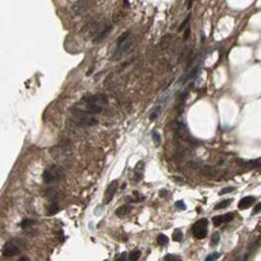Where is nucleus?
<instances>
[{
    "label": "nucleus",
    "instance_id": "nucleus-1",
    "mask_svg": "<svg viewBox=\"0 0 261 261\" xmlns=\"http://www.w3.org/2000/svg\"><path fill=\"white\" fill-rule=\"evenodd\" d=\"M82 102L84 104V112L95 114L100 113L102 108L107 105V98L102 94H96V95H87L82 99Z\"/></svg>",
    "mask_w": 261,
    "mask_h": 261
},
{
    "label": "nucleus",
    "instance_id": "nucleus-2",
    "mask_svg": "<svg viewBox=\"0 0 261 261\" xmlns=\"http://www.w3.org/2000/svg\"><path fill=\"white\" fill-rule=\"evenodd\" d=\"M134 45V40L131 37V34L129 31L124 33L122 36H119L118 41H117V47L114 49V53L112 55V59L113 60H118L120 59L123 55H125L132 47Z\"/></svg>",
    "mask_w": 261,
    "mask_h": 261
},
{
    "label": "nucleus",
    "instance_id": "nucleus-3",
    "mask_svg": "<svg viewBox=\"0 0 261 261\" xmlns=\"http://www.w3.org/2000/svg\"><path fill=\"white\" fill-rule=\"evenodd\" d=\"M75 113H76V117L73 118V122L81 126H92V125L98 124V119L90 113H87L82 110L81 111L75 110Z\"/></svg>",
    "mask_w": 261,
    "mask_h": 261
},
{
    "label": "nucleus",
    "instance_id": "nucleus-4",
    "mask_svg": "<svg viewBox=\"0 0 261 261\" xmlns=\"http://www.w3.org/2000/svg\"><path fill=\"white\" fill-rule=\"evenodd\" d=\"M64 177V172L58 166H52L51 168L46 170L42 175V179L46 184H51L54 182H59Z\"/></svg>",
    "mask_w": 261,
    "mask_h": 261
},
{
    "label": "nucleus",
    "instance_id": "nucleus-5",
    "mask_svg": "<svg viewBox=\"0 0 261 261\" xmlns=\"http://www.w3.org/2000/svg\"><path fill=\"white\" fill-rule=\"evenodd\" d=\"M191 232L194 235L195 238L197 239H203L206 238L207 233H208V220L206 218H202L200 220H197L193 227H191Z\"/></svg>",
    "mask_w": 261,
    "mask_h": 261
},
{
    "label": "nucleus",
    "instance_id": "nucleus-6",
    "mask_svg": "<svg viewBox=\"0 0 261 261\" xmlns=\"http://www.w3.org/2000/svg\"><path fill=\"white\" fill-rule=\"evenodd\" d=\"M19 251H21V250H19L17 243L13 242V241H9V242H6L5 245H4L3 255L6 256V257H12V256H15V255H18Z\"/></svg>",
    "mask_w": 261,
    "mask_h": 261
},
{
    "label": "nucleus",
    "instance_id": "nucleus-7",
    "mask_svg": "<svg viewBox=\"0 0 261 261\" xmlns=\"http://www.w3.org/2000/svg\"><path fill=\"white\" fill-rule=\"evenodd\" d=\"M117 190H118V181H113V182L110 183L108 187L106 188L105 196H104V203H110V202L112 201V199L114 197Z\"/></svg>",
    "mask_w": 261,
    "mask_h": 261
},
{
    "label": "nucleus",
    "instance_id": "nucleus-8",
    "mask_svg": "<svg viewBox=\"0 0 261 261\" xmlns=\"http://www.w3.org/2000/svg\"><path fill=\"white\" fill-rule=\"evenodd\" d=\"M235 218V213L233 212H229L226 214H223V215H217V217H213L212 221L214 224V226H220L225 223H229L231 221L232 219Z\"/></svg>",
    "mask_w": 261,
    "mask_h": 261
},
{
    "label": "nucleus",
    "instance_id": "nucleus-9",
    "mask_svg": "<svg viewBox=\"0 0 261 261\" xmlns=\"http://www.w3.org/2000/svg\"><path fill=\"white\" fill-rule=\"evenodd\" d=\"M254 202H255V197L254 196H245V197L241 199V201L238 202V208L239 209H247Z\"/></svg>",
    "mask_w": 261,
    "mask_h": 261
},
{
    "label": "nucleus",
    "instance_id": "nucleus-10",
    "mask_svg": "<svg viewBox=\"0 0 261 261\" xmlns=\"http://www.w3.org/2000/svg\"><path fill=\"white\" fill-rule=\"evenodd\" d=\"M130 211H131V205H130V203H126V205L120 206V207L116 211V215L119 217V218H122V217H125L126 214H129Z\"/></svg>",
    "mask_w": 261,
    "mask_h": 261
},
{
    "label": "nucleus",
    "instance_id": "nucleus-11",
    "mask_svg": "<svg viewBox=\"0 0 261 261\" xmlns=\"http://www.w3.org/2000/svg\"><path fill=\"white\" fill-rule=\"evenodd\" d=\"M111 29H112V27L108 25L106 29H104V30H102V31H101V33H100V34H99V35L93 40V42H94V43H99V42H101V41H102L107 35H108V33L111 31Z\"/></svg>",
    "mask_w": 261,
    "mask_h": 261
},
{
    "label": "nucleus",
    "instance_id": "nucleus-12",
    "mask_svg": "<svg viewBox=\"0 0 261 261\" xmlns=\"http://www.w3.org/2000/svg\"><path fill=\"white\" fill-rule=\"evenodd\" d=\"M238 162L241 165H244V166H249V167H260L261 166V158L260 159H256V160H250V161H243V160H238Z\"/></svg>",
    "mask_w": 261,
    "mask_h": 261
},
{
    "label": "nucleus",
    "instance_id": "nucleus-13",
    "mask_svg": "<svg viewBox=\"0 0 261 261\" xmlns=\"http://www.w3.org/2000/svg\"><path fill=\"white\" fill-rule=\"evenodd\" d=\"M58 211H59V206H58L57 202H52V203L47 207V214H48V215H53V214L58 213Z\"/></svg>",
    "mask_w": 261,
    "mask_h": 261
},
{
    "label": "nucleus",
    "instance_id": "nucleus-14",
    "mask_svg": "<svg viewBox=\"0 0 261 261\" xmlns=\"http://www.w3.org/2000/svg\"><path fill=\"white\" fill-rule=\"evenodd\" d=\"M172 239L175 241V242H181V241L183 239V232H182V230L176 229L175 231H173V233H172Z\"/></svg>",
    "mask_w": 261,
    "mask_h": 261
},
{
    "label": "nucleus",
    "instance_id": "nucleus-15",
    "mask_svg": "<svg viewBox=\"0 0 261 261\" xmlns=\"http://www.w3.org/2000/svg\"><path fill=\"white\" fill-rule=\"evenodd\" d=\"M156 242L159 245H166L168 243V237L164 233H159L158 237H156Z\"/></svg>",
    "mask_w": 261,
    "mask_h": 261
},
{
    "label": "nucleus",
    "instance_id": "nucleus-16",
    "mask_svg": "<svg viewBox=\"0 0 261 261\" xmlns=\"http://www.w3.org/2000/svg\"><path fill=\"white\" fill-rule=\"evenodd\" d=\"M232 202V200L231 199H229V200H224V201H221V202H219V203H217L215 205V207H214V209H223V208H226L230 203Z\"/></svg>",
    "mask_w": 261,
    "mask_h": 261
},
{
    "label": "nucleus",
    "instance_id": "nucleus-17",
    "mask_svg": "<svg viewBox=\"0 0 261 261\" xmlns=\"http://www.w3.org/2000/svg\"><path fill=\"white\" fill-rule=\"evenodd\" d=\"M35 224H36V221L33 220V219H24V220H22L21 226H22L23 229H28V227H30V226H33V225H35Z\"/></svg>",
    "mask_w": 261,
    "mask_h": 261
},
{
    "label": "nucleus",
    "instance_id": "nucleus-18",
    "mask_svg": "<svg viewBox=\"0 0 261 261\" xmlns=\"http://www.w3.org/2000/svg\"><path fill=\"white\" fill-rule=\"evenodd\" d=\"M152 137H153V141H154V143H155V146H160L161 144V136H160V134L158 132V131H153L152 132Z\"/></svg>",
    "mask_w": 261,
    "mask_h": 261
},
{
    "label": "nucleus",
    "instance_id": "nucleus-19",
    "mask_svg": "<svg viewBox=\"0 0 261 261\" xmlns=\"http://www.w3.org/2000/svg\"><path fill=\"white\" fill-rule=\"evenodd\" d=\"M140 256H141V250L140 249H134L131 253H130V260H132V261H136V260H138L140 259Z\"/></svg>",
    "mask_w": 261,
    "mask_h": 261
},
{
    "label": "nucleus",
    "instance_id": "nucleus-20",
    "mask_svg": "<svg viewBox=\"0 0 261 261\" xmlns=\"http://www.w3.org/2000/svg\"><path fill=\"white\" fill-rule=\"evenodd\" d=\"M164 260H170V261H181L182 260V257L179 256V255H173V254H167L165 257H164Z\"/></svg>",
    "mask_w": 261,
    "mask_h": 261
},
{
    "label": "nucleus",
    "instance_id": "nucleus-21",
    "mask_svg": "<svg viewBox=\"0 0 261 261\" xmlns=\"http://www.w3.org/2000/svg\"><path fill=\"white\" fill-rule=\"evenodd\" d=\"M159 110H161V107H155V108H153V111H152V113H150V116H149V119H150V120H154V119L159 116V113H160Z\"/></svg>",
    "mask_w": 261,
    "mask_h": 261
},
{
    "label": "nucleus",
    "instance_id": "nucleus-22",
    "mask_svg": "<svg viewBox=\"0 0 261 261\" xmlns=\"http://www.w3.org/2000/svg\"><path fill=\"white\" fill-rule=\"evenodd\" d=\"M219 241H220V236H219V233H213L212 239H211V244H212V245H217V244L219 243Z\"/></svg>",
    "mask_w": 261,
    "mask_h": 261
},
{
    "label": "nucleus",
    "instance_id": "nucleus-23",
    "mask_svg": "<svg viewBox=\"0 0 261 261\" xmlns=\"http://www.w3.org/2000/svg\"><path fill=\"white\" fill-rule=\"evenodd\" d=\"M220 257V253H213V254H209L207 257H206V261H213V260H218Z\"/></svg>",
    "mask_w": 261,
    "mask_h": 261
},
{
    "label": "nucleus",
    "instance_id": "nucleus-24",
    "mask_svg": "<svg viewBox=\"0 0 261 261\" xmlns=\"http://www.w3.org/2000/svg\"><path fill=\"white\" fill-rule=\"evenodd\" d=\"M235 191V187H227V188H224L219 191V195H225V194H229V193H232Z\"/></svg>",
    "mask_w": 261,
    "mask_h": 261
},
{
    "label": "nucleus",
    "instance_id": "nucleus-25",
    "mask_svg": "<svg viewBox=\"0 0 261 261\" xmlns=\"http://www.w3.org/2000/svg\"><path fill=\"white\" fill-rule=\"evenodd\" d=\"M175 206H176V208L177 209H181V211H185L187 209V206H185V203H184V201H177L176 203H175Z\"/></svg>",
    "mask_w": 261,
    "mask_h": 261
},
{
    "label": "nucleus",
    "instance_id": "nucleus-26",
    "mask_svg": "<svg viewBox=\"0 0 261 261\" xmlns=\"http://www.w3.org/2000/svg\"><path fill=\"white\" fill-rule=\"evenodd\" d=\"M259 212H261V202H259V203L255 206V208H254L253 212H251V215H255V214H257Z\"/></svg>",
    "mask_w": 261,
    "mask_h": 261
},
{
    "label": "nucleus",
    "instance_id": "nucleus-27",
    "mask_svg": "<svg viewBox=\"0 0 261 261\" xmlns=\"http://www.w3.org/2000/svg\"><path fill=\"white\" fill-rule=\"evenodd\" d=\"M189 19H190V17H187V18H185V21L182 23V25L179 27V29H178V30H181V31H182V30H183V29H184V28L188 25V23H189Z\"/></svg>",
    "mask_w": 261,
    "mask_h": 261
},
{
    "label": "nucleus",
    "instance_id": "nucleus-28",
    "mask_svg": "<svg viewBox=\"0 0 261 261\" xmlns=\"http://www.w3.org/2000/svg\"><path fill=\"white\" fill-rule=\"evenodd\" d=\"M168 194H170V193H168L166 189H162V190H160V191H159V195H160V197H166Z\"/></svg>",
    "mask_w": 261,
    "mask_h": 261
},
{
    "label": "nucleus",
    "instance_id": "nucleus-29",
    "mask_svg": "<svg viewBox=\"0 0 261 261\" xmlns=\"http://www.w3.org/2000/svg\"><path fill=\"white\" fill-rule=\"evenodd\" d=\"M189 34H190V28H189V27H187V28H185V31H184V36H183V37H184V40H187V39H188Z\"/></svg>",
    "mask_w": 261,
    "mask_h": 261
},
{
    "label": "nucleus",
    "instance_id": "nucleus-30",
    "mask_svg": "<svg viewBox=\"0 0 261 261\" xmlns=\"http://www.w3.org/2000/svg\"><path fill=\"white\" fill-rule=\"evenodd\" d=\"M125 255H126V253H123V254H120V256L116 257V260H117V261H119V260H125Z\"/></svg>",
    "mask_w": 261,
    "mask_h": 261
}]
</instances>
